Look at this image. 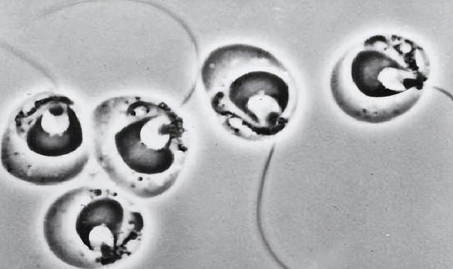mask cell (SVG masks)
<instances>
[{"instance_id": "6da1fadb", "label": "cell", "mask_w": 453, "mask_h": 269, "mask_svg": "<svg viewBox=\"0 0 453 269\" xmlns=\"http://www.w3.org/2000/svg\"><path fill=\"white\" fill-rule=\"evenodd\" d=\"M93 155L120 189L141 199L168 192L187 161L190 135L167 103L137 95L107 98L91 115Z\"/></svg>"}, {"instance_id": "7a4b0ae2", "label": "cell", "mask_w": 453, "mask_h": 269, "mask_svg": "<svg viewBox=\"0 0 453 269\" xmlns=\"http://www.w3.org/2000/svg\"><path fill=\"white\" fill-rule=\"evenodd\" d=\"M200 78L222 127L245 140L275 136L287 125L297 100L294 80L269 51L231 43L212 50Z\"/></svg>"}, {"instance_id": "3957f363", "label": "cell", "mask_w": 453, "mask_h": 269, "mask_svg": "<svg viewBox=\"0 0 453 269\" xmlns=\"http://www.w3.org/2000/svg\"><path fill=\"white\" fill-rule=\"evenodd\" d=\"M429 75L430 62L423 47L396 35H375L338 59L330 88L344 113L359 121L381 123L413 108Z\"/></svg>"}, {"instance_id": "277c9868", "label": "cell", "mask_w": 453, "mask_h": 269, "mask_svg": "<svg viewBox=\"0 0 453 269\" xmlns=\"http://www.w3.org/2000/svg\"><path fill=\"white\" fill-rule=\"evenodd\" d=\"M144 217L137 206L107 188L83 185L67 190L47 207L45 243L64 263L84 269L106 268L140 248Z\"/></svg>"}, {"instance_id": "5b68a950", "label": "cell", "mask_w": 453, "mask_h": 269, "mask_svg": "<svg viewBox=\"0 0 453 269\" xmlns=\"http://www.w3.org/2000/svg\"><path fill=\"white\" fill-rule=\"evenodd\" d=\"M89 159L79 109L68 96L40 94L11 112L1 145V165L11 176L35 185H57L78 177Z\"/></svg>"}]
</instances>
